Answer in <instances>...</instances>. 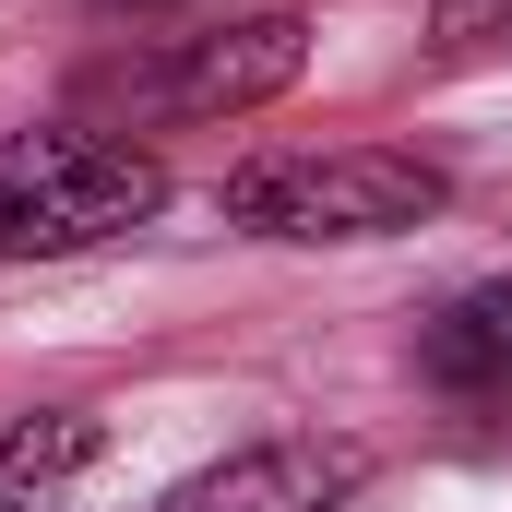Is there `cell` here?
Masks as SVG:
<instances>
[{
  "instance_id": "277c9868",
  "label": "cell",
  "mask_w": 512,
  "mask_h": 512,
  "mask_svg": "<svg viewBox=\"0 0 512 512\" xmlns=\"http://www.w3.org/2000/svg\"><path fill=\"white\" fill-rule=\"evenodd\" d=\"M358 477H370V465H358L346 441H251V453L179 477L155 512H334Z\"/></svg>"
},
{
  "instance_id": "7a4b0ae2",
  "label": "cell",
  "mask_w": 512,
  "mask_h": 512,
  "mask_svg": "<svg viewBox=\"0 0 512 512\" xmlns=\"http://www.w3.org/2000/svg\"><path fill=\"white\" fill-rule=\"evenodd\" d=\"M215 203L251 239H405L453 203V179L393 143H334V155H251Z\"/></svg>"
},
{
  "instance_id": "8992f818",
  "label": "cell",
  "mask_w": 512,
  "mask_h": 512,
  "mask_svg": "<svg viewBox=\"0 0 512 512\" xmlns=\"http://www.w3.org/2000/svg\"><path fill=\"white\" fill-rule=\"evenodd\" d=\"M108 453V417L96 405H36L0 429V512H60V489Z\"/></svg>"
},
{
  "instance_id": "6da1fadb",
  "label": "cell",
  "mask_w": 512,
  "mask_h": 512,
  "mask_svg": "<svg viewBox=\"0 0 512 512\" xmlns=\"http://www.w3.org/2000/svg\"><path fill=\"white\" fill-rule=\"evenodd\" d=\"M167 203V167L108 131H0V262H72Z\"/></svg>"
},
{
  "instance_id": "5b68a950",
  "label": "cell",
  "mask_w": 512,
  "mask_h": 512,
  "mask_svg": "<svg viewBox=\"0 0 512 512\" xmlns=\"http://www.w3.org/2000/svg\"><path fill=\"white\" fill-rule=\"evenodd\" d=\"M417 370H429L441 393L501 405V393H512V274H489V286H465V298H441V310H429Z\"/></svg>"
},
{
  "instance_id": "52a82bcc",
  "label": "cell",
  "mask_w": 512,
  "mask_h": 512,
  "mask_svg": "<svg viewBox=\"0 0 512 512\" xmlns=\"http://www.w3.org/2000/svg\"><path fill=\"white\" fill-rule=\"evenodd\" d=\"M477 12H501V0H441V24H477Z\"/></svg>"
},
{
  "instance_id": "3957f363",
  "label": "cell",
  "mask_w": 512,
  "mask_h": 512,
  "mask_svg": "<svg viewBox=\"0 0 512 512\" xmlns=\"http://www.w3.org/2000/svg\"><path fill=\"white\" fill-rule=\"evenodd\" d=\"M310 72V24L298 12H239V24H203V36H167L143 60H108L84 84V131L96 120H251L286 84Z\"/></svg>"
}]
</instances>
